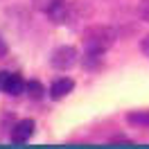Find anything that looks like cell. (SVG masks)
<instances>
[{"instance_id": "cell-1", "label": "cell", "mask_w": 149, "mask_h": 149, "mask_svg": "<svg viewBox=\"0 0 149 149\" xmlns=\"http://www.w3.org/2000/svg\"><path fill=\"white\" fill-rule=\"evenodd\" d=\"M115 43V29L109 25H88L81 32L84 54H106Z\"/></svg>"}, {"instance_id": "cell-2", "label": "cell", "mask_w": 149, "mask_h": 149, "mask_svg": "<svg viewBox=\"0 0 149 149\" xmlns=\"http://www.w3.org/2000/svg\"><path fill=\"white\" fill-rule=\"evenodd\" d=\"M54 25H65L74 27L79 20H86L91 16V7L86 0H63L61 5H56L54 9L47 14Z\"/></svg>"}, {"instance_id": "cell-3", "label": "cell", "mask_w": 149, "mask_h": 149, "mask_svg": "<svg viewBox=\"0 0 149 149\" xmlns=\"http://www.w3.org/2000/svg\"><path fill=\"white\" fill-rule=\"evenodd\" d=\"M77 61H79V52H77L74 45H59L50 56V65L54 70H61V72L70 70Z\"/></svg>"}, {"instance_id": "cell-4", "label": "cell", "mask_w": 149, "mask_h": 149, "mask_svg": "<svg viewBox=\"0 0 149 149\" xmlns=\"http://www.w3.org/2000/svg\"><path fill=\"white\" fill-rule=\"evenodd\" d=\"M0 93L9 95V97H18L20 93H25V79L18 72L0 70Z\"/></svg>"}, {"instance_id": "cell-5", "label": "cell", "mask_w": 149, "mask_h": 149, "mask_svg": "<svg viewBox=\"0 0 149 149\" xmlns=\"http://www.w3.org/2000/svg\"><path fill=\"white\" fill-rule=\"evenodd\" d=\"M34 129H36V122L32 120V118H23V120H18L14 127H11L9 138L14 140V142L23 145V142H27V140L34 136Z\"/></svg>"}, {"instance_id": "cell-6", "label": "cell", "mask_w": 149, "mask_h": 149, "mask_svg": "<svg viewBox=\"0 0 149 149\" xmlns=\"http://www.w3.org/2000/svg\"><path fill=\"white\" fill-rule=\"evenodd\" d=\"M72 88H74V81L70 77H59V79H54V81L50 84L47 95H50V100L59 102V100H63V97H68V95L72 93Z\"/></svg>"}, {"instance_id": "cell-7", "label": "cell", "mask_w": 149, "mask_h": 149, "mask_svg": "<svg viewBox=\"0 0 149 149\" xmlns=\"http://www.w3.org/2000/svg\"><path fill=\"white\" fill-rule=\"evenodd\" d=\"M45 86L41 84V81H36V79H29V81H25V95H27L29 100H43L45 97Z\"/></svg>"}, {"instance_id": "cell-8", "label": "cell", "mask_w": 149, "mask_h": 149, "mask_svg": "<svg viewBox=\"0 0 149 149\" xmlns=\"http://www.w3.org/2000/svg\"><path fill=\"white\" fill-rule=\"evenodd\" d=\"M127 122L133 127H149V111H129Z\"/></svg>"}, {"instance_id": "cell-9", "label": "cell", "mask_w": 149, "mask_h": 149, "mask_svg": "<svg viewBox=\"0 0 149 149\" xmlns=\"http://www.w3.org/2000/svg\"><path fill=\"white\" fill-rule=\"evenodd\" d=\"M63 0H32V7L41 14H50V11L54 9L56 5H61Z\"/></svg>"}, {"instance_id": "cell-10", "label": "cell", "mask_w": 149, "mask_h": 149, "mask_svg": "<svg viewBox=\"0 0 149 149\" xmlns=\"http://www.w3.org/2000/svg\"><path fill=\"white\" fill-rule=\"evenodd\" d=\"M138 16L145 23H149V0H140L138 2Z\"/></svg>"}, {"instance_id": "cell-11", "label": "cell", "mask_w": 149, "mask_h": 149, "mask_svg": "<svg viewBox=\"0 0 149 149\" xmlns=\"http://www.w3.org/2000/svg\"><path fill=\"white\" fill-rule=\"evenodd\" d=\"M140 52H142L145 56H149V34L142 38V41H140Z\"/></svg>"}, {"instance_id": "cell-12", "label": "cell", "mask_w": 149, "mask_h": 149, "mask_svg": "<svg viewBox=\"0 0 149 149\" xmlns=\"http://www.w3.org/2000/svg\"><path fill=\"white\" fill-rule=\"evenodd\" d=\"M5 56H7V45H5V41L0 36V59H5Z\"/></svg>"}]
</instances>
